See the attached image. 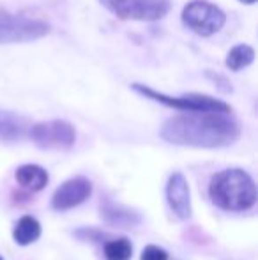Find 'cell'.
Returning <instances> with one entry per match:
<instances>
[{
	"instance_id": "cell-13",
	"label": "cell",
	"mask_w": 258,
	"mask_h": 260,
	"mask_svg": "<svg viewBox=\"0 0 258 260\" xmlns=\"http://www.w3.org/2000/svg\"><path fill=\"white\" fill-rule=\"evenodd\" d=\"M253 60H255V50L249 45H237L228 52L225 64L230 71H241L248 68Z\"/></svg>"
},
{
	"instance_id": "cell-8",
	"label": "cell",
	"mask_w": 258,
	"mask_h": 260,
	"mask_svg": "<svg viewBox=\"0 0 258 260\" xmlns=\"http://www.w3.org/2000/svg\"><path fill=\"white\" fill-rule=\"evenodd\" d=\"M90 191H92V184H90L87 179H83V177L71 179V181L64 182L55 191V195H53V199H52V207L55 209V211H67V209H72L85 202L90 197Z\"/></svg>"
},
{
	"instance_id": "cell-10",
	"label": "cell",
	"mask_w": 258,
	"mask_h": 260,
	"mask_svg": "<svg viewBox=\"0 0 258 260\" xmlns=\"http://www.w3.org/2000/svg\"><path fill=\"white\" fill-rule=\"evenodd\" d=\"M28 133L27 119L16 113L0 110V142H16L21 140Z\"/></svg>"
},
{
	"instance_id": "cell-5",
	"label": "cell",
	"mask_w": 258,
	"mask_h": 260,
	"mask_svg": "<svg viewBox=\"0 0 258 260\" xmlns=\"http://www.w3.org/2000/svg\"><path fill=\"white\" fill-rule=\"evenodd\" d=\"M48 32L50 27L41 20L0 13V45L35 41Z\"/></svg>"
},
{
	"instance_id": "cell-14",
	"label": "cell",
	"mask_w": 258,
	"mask_h": 260,
	"mask_svg": "<svg viewBox=\"0 0 258 260\" xmlns=\"http://www.w3.org/2000/svg\"><path fill=\"white\" fill-rule=\"evenodd\" d=\"M133 255V246L128 239H114L104 244L106 260H129Z\"/></svg>"
},
{
	"instance_id": "cell-12",
	"label": "cell",
	"mask_w": 258,
	"mask_h": 260,
	"mask_svg": "<svg viewBox=\"0 0 258 260\" xmlns=\"http://www.w3.org/2000/svg\"><path fill=\"white\" fill-rule=\"evenodd\" d=\"M39 236H41V225H39L38 219L32 218V216H23V218L16 223L14 232H13L14 241H16L18 244H21V246H27V244L38 241Z\"/></svg>"
},
{
	"instance_id": "cell-11",
	"label": "cell",
	"mask_w": 258,
	"mask_h": 260,
	"mask_svg": "<svg viewBox=\"0 0 258 260\" xmlns=\"http://www.w3.org/2000/svg\"><path fill=\"white\" fill-rule=\"evenodd\" d=\"M16 181L28 191H41L48 184V174L38 165H23L16 170Z\"/></svg>"
},
{
	"instance_id": "cell-1",
	"label": "cell",
	"mask_w": 258,
	"mask_h": 260,
	"mask_svg": "<svg viewBox=\"0 0 258 260\" xmlns=\"http://www.w3.org/2000/svg\"><path fill=\"white\" fill-rule=\"evenodd\" d=\"M241 127L228 113L188 112L168 119L161 127V138L175 145L216 149L239 140Z\"/></svg>"
},
{
	"instance_id": "cell-2",
	"label": "cell",
	"mask_w": 258,
	"mask_h": 260,
	"mask_svg": "<svg viewBox=\"0 0 258 260\" xmlns=\"http://www.w3.org/2000/svg\"><path fill=\"white\" fill-rule=\"evenodd\" d=\"M209 193L212 202L225 211H246L256 202L255 182L239 168H230L214 175Z\"/></svg>"
},
{
	"instance_id": "cell-17",
	"label": "cell",
	"mask_w": 258,
	"mask_h": 260,
	"mask_svg": "<svg viewBox=\"0 0 258 260\" xmlns=\"http://www.w3.org/2000/svg\"><path fill=\"white\" fill-rule=\"evenodd\" d=\"M0 260H4V258H0Z\"/></svg>"
},
{
	"instance_id": "cell-3",
	"label": "cell",
	"mask_w": 258,
	"mask_h": 260,
	"mask_svg": "<svg viewBox=\"0 0 258 260\" xmlns=\"http://www.w3.org/2000/svg\"><path fill=\"white\" fill-rule=\"evenodd\" d=\"M133 90H136L141 96L158 101V103L182 110V112H219V113L232 112V108L227 103L216 100V98L202 96V94H184V96L173 98V96H166L163 92H158V90L151 89L147 85H138V83L133 85Z\"/></svg>"
},
{
	"instance_id": "cell-6",
	"label": "cell",
	"mask_w": 258,
	"mask_h": 260,
	"mask_svg": "<svg viewBox=\"0 0 258 260\" xmlns=\"http://www.w3.org/2000/svg\"><path fill=\"white\" fill-rule=\"evenodd\" d=\"M121 20H161L170 9L168 0H99Z\"/></svg>"
},
{
	"instance_id": "cell-15",
	"label": "cell",
	"mask_w": 258,
	"mask_h": 260,
	"mask_svg": "<svg viewBox=\"0 0 258 260\" xmlns=\"http://www.w3.org/2000/svg\"><path fill=\"white\" fill-rule=\"evenodd\" d=\"M140 260H168V253L163 248L151 244V246H145V250L141 251Z\"/></svg>"
},
{
	"instance_id": "cell-9",
	"label": "cell",
	"mask_w": 258,
	"mask_h": 260,
	"mask_svg": "<svg viewBox=\"0 0 258 260\" xmlns=\"http://www.w3.org/2000/svg\"><path fill=\"white\" fill-rule=\"evenodd\" d=\"M166 199L179 218L186 219L191 216V200H190V186L182 174H173L166 186Z\"/></svg>"
},
{
	"instance_id": "cell-7",
	"label": "cell",
	"mask_w": 258,
	"mask_h": 260,
	"mask_svg": "<svg viewBox=\"0 0 258 260\" xmlns=\"http://www.w3.org/2000/svg\"><path fill=\"white\" fill-rule=\"evenodd\" d=\"M30 138L45 149H69L75 144V127L65 120L39 122L28 127Z\"/></svg>"
},
{
	"instance_id": "cell-4",
	"label": "cell",
	"mask_w": 258,
	"mask_h": 260,
	"mask_svg": "<svg viewBox=\"0 0 258 260\" xmlns=\"http://www.w3.org/2000/svg\"><path fill=\"white\" fill-rule=\"evenodd\" d=\"M182 21L188 28L198 36H212L223 28L227 16L225 13L214 4L207 0H193L182 11Z\"/></svg>"
},
{
	"instance_id": "cell-16",
	"label": "cell",
	"mask_w": 258,
	"mask_h": 260,
	"mask_svg": "<svg viewBox=\"0 0 258 260\" xmlns=\"http://www.w3.org/2000/svg\"><path fill=\"white\" fill-rule=\"evenodd\" d=\"M241 2H242V4H255L256 0H241Z\"/></svg>"
}]
</instances>
